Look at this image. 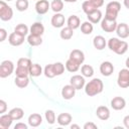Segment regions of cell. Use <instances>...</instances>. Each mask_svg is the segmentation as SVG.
Returning <instances> with one entry per match:
<instances>
[{"mask_svg":"<svg viewBox=\"0 0 129 129\" xmlns=\"http://www.w3.org/2000/svg\"><path fill=\"white\" fill-rule=\"evenodd\" d=\"M66 69H67V71H69V72H71V73H75V72H77L79 69H80V66L81 64H79L78 62H76L75 60H73V59H71L70 57H69V59L66 61Z\"/></svg>","mask_w":129,"mask_h":129,"instance_id":"obj_30","label":"cell"},{"mask_svg":"<svg viewBox=\"0 0 129 129\" xmlns=\"http://www.w3.org/2000/svg\"><path fill=\"white\" fill-rule=\"evenodd\" d=\"M90 2H92L97 8H100L101 6H103L104 4V0H89Z\"/></svg>","mask_w":129,"mask_h":129,"instance_id":"obj_45","label":"cell"},{"mask_svg":"<svg viewBox=\"0 0 129 129\" xmlns=\"http://www.w3.org/2000/svg\"><path fill=\"white\" fill-rule=\"evenodd\" d=\"M123 3H124V6L127 9H129V0H123Z\"/></svg>","mask_w":129,"mask_h":129,"instance_id":"obj_48","label":"cell"},{"mask_svg":"<svg viewBox=\"0 0 129 129\" xmlns=\"http://www.w3.org/2000/svg\"><path fill=\"white\" fill-rule=\"evenodd\" d=\"M94 30V26H93V23L90 22L89 20L88 21H85L81 24V31L83 34H86V35H89L93 32Z\"/></svg>","mask_w":129,"mask_h":129,"instance_id":"obj_29","label":"cell"},{"mask_svg":"<svg viewBox=\"0 0 129 129\" xmlns=\"http://www.w3.org/2000/svg\"><path fill=\"white\" fill-rule=\"evenodd\" d=\"M116 33L118 35V37L120 38H127L129 36V26L128 24L122 22V23H118L117 28H116Z\"/></svg>","mask_w":129,"mask_h":129,"instance_id":"obj_15","label":"cell"},{"mask_svg":"<svg viewBox=\"0 0 129 129\" xmlns=\"http://www.w3.org/2000/svg\"><path fill=\"white\" fill-rule=\"evenodd\" d=\"M14 32H16L18 34H21L23 36H26L28 34V32H29V28H28V26L26 24L19 23L14 27Z\"/></svg>","mask_w":129,"mask_h":129,"instance_id":"obj_33","label":"cell"},{"mask_svg":"<svg viewBox=\"0 0 129 129\" xmlns=\"http://www.w3.org/2000/svg\"><path fill=\"white\" fill-rule=\"evenodd\" d=\"M50 8V4L47 0H38L35 3V11L39 15L45 14Z\"/></svg>","mask_w":129,"mask_h":129,"instance_id":"obj_9","label":"cell"},{"mask_svg":"<svg viewBox=\"0 0 129 129\" xmlns=\"http://www.w3.org/2000/svg\"><path fill=\"white\" fill-rule=\"evenodd\" d=\"M117 25H118V23H117L116 19H109L107 17H104L101 20V28L105 32H108V33L116 31Z\"/></svg>","mask_w":129,"mask_h":129,"instance_id":"obj_7","label":"cell"},{"mask_svg":"<svg viewBox=\"0 0 129 129\" xmlns=\"http://www.w3.org/2000/svg\"><path fill=\"white\" fill-rule=\"evenodd\" d=\"M67 24L69 27L75 30L81 26V20L77 15H71L67 20Z\"/></svg>","mask_w":129,"mask_h":129,"instance_id":"obj_24","label":"cell"},{"mask_svg":"<svg viewBox=\"0 0 129 129\" xmlns=\"http://www.w3.org/2000/svg\"><path fill=\"white\" fill-rule=\"evenodd\" d=\"M76 88L74 86H72L71 84L70 85H66L62 87L61 89V97L64 99V100H71L72 98L75 97L76 95Z\"/></svg>","mask_w":129,"mask_h":129,"instance_id":"obj_11","label":"cell"},{"mask_svg":"<svg viewBox=\"0 0 129 129\" xmlns=\"http://www.w3.org/2000/svg\"><path fill=\"white\" fill-rule=\"evenodd\" d=\"M14 84L16 85V87H18L20 89H24L28 86L29 79H28V77H15Z\"/></svg>","mask_w":129,"mask_h":129,"instance_id":"obj_28","label":"cell"},{"mask_svg":"<svg viewBox=\"0 0 129 129\" xmlns=\"http://www.w3.org/2000/svg\"><path fill=\"white\" fill-rule=\"evenodd\" d=\"M14 72V63L11 60L5 59L0 64V77L2 79L9 77Z\"/></svg>","mask_w":129,"mask_h":129,"instance_id":"obj_5","label":"cell"},{"mask_svg":"<svg viewBox=\"0 0 129 129\" xmlns=\"http://www.w3.org/2000/svg\"><path fill=\"white\" fill-rule=\"evenodd\" d=\"M96 115L100 120L106 121L110 118V110L106 106H99L96 110Z\"/></svg>","mask_w":129,"mask_h":129,"instance_id":"obj_18","label":"cell"},{"mask_svg":"<svg viewBox=\"0 0 129 129\" xmlns=\"http://www.w3.org/2000/svg\"><path fill=\"white\" fill-rule=\"evenodd\" d=\"M27 42L31 46H37V45H40L42 43V38H41V36L29 34L27 36Z\"/></svg>","mask_w":129,"mask_h":129,"instance_id":"obj_31","label":"cell"},{"mask_svg":"<svg viewBox=\"0 0 129 129\" xmlns=\"http://www.w3.org/2000/svg\"><path fill=\"white\" fill-rule=\"evenodd\" d=\"M62 1H64V2H68V3H75V2H77L78 0H62Z\"/></svg>","mask_w":129,"mask_h":129,"instance_id":"obj_51","label":"cell"},{"mask_svg":"<svg viewBox=\"0 0 129 129\" xmlns=\"http://www.w3.org/2000/svg\"><path fill=\"white\" fill-rule=\"evenodd\" d=\"M4 1H8L9 2V1H12V0H4Z\"/></svg>","mask_w":129,"mask_h":129,"instance_id":"obj_52","label":"cell"},{"mask_svg":"<svg viewBox=\"0 0 129 129\" xmlns=\"http://www.w3.org/2000/svg\"><path fill=\"white\" fill-rule=\"evenodd\" d=\"M45 120L49 125H52L55 122V113L53 110H46L44 113Z\"/></svg>","mask_w":129,"mask_h":129,"instance_id":"obj_38","label":"cell"},{"mask_svg":"<svg viewBox=\"0 0 129 129\" xmlns=\"http://www.w3.org/2000/svg\"><path fill=\"white\" fill-rule=\"evenodd\" d=\"M70 58L75 60L79 64H82L85 61V53L81 49H73L70 53Z\"/></svg>","mask_w":129,"mask_h":129,"instance_id":"obj_16","label":"cell"},{"mask_svg":"<svg viewBox=\"0 0 129 129\" xmlns=\"http://www.w3.org/2000/svg\"><path fill=\"white\" fill-rule=\"evenodd\" d=\"M27 122H28V125L31 127H38L42 123V117L40 116V114L33 113V114L29 115Z\"/></svg>","mask_w":129,"mask_h":129,"instance_id":"obj_22","label":"cell"},{"mask_svg":"<svg viewBox=\"0 0 129 129\" xmlns=\"http://www.w3.org/2000/svg\"><path fill=\"white\" fill-rule=\"evenodd\" d=\"M24 38H25V36H23L21 34H18V33L13 31L8 36V42L12 46H19V45H21L24 42Z\"/></svg>","mask_w":129,"mask_h":129,"instance_id":"obj_10","label":"cell"},{"mask_svg":"<svg viewBox=\"0 0 129 129\" xmlns=\"http://www.w3.org/2000/svg\"><path fill=\"white\" fill-rule=\"evenodd\" d=\"M123 124H124V127L129 129V115H126L124 118H123Z\"/></svg>","mask_w":129,"mask_h":129,"instance_id":"obj_47","label":"cell"},{"mask_svg":"<svg viewBox=\"0 0 129 129\" xmlns=\"http://www.w3.org/2000/svg\"><path fill=\"white\" fill-rule=\"evenodd\" d=\"M114 72V66L111 61H103L100 64V73L104 77H110Z\"/></svg>","mask_w":129,"mask_h":129,"instance_id":"obj_12","label":"cell"},{"mask_svg":"<svg viewBox=\"0 0 129 129\" xmlns=\"http://www.w3.org/2000/svg\"><path fill=\"white\" fill-rule=\"evenodd\" d=\"M14 120L9 114H2L0 116V128L1 129H8L12 125Z\"/></svg>","mask_w":129,"mask_h":129,"instance_id":"obj_23","label":"cell"},{"mask_svg":"<svg viewBox=\"0 0 129 129\" xmlns=\"http://www.w3.org/2000/svg\"><path fill=\"white\" fill-rule=\"evenodd\" d=\"M125 66H126V68L127 69H129V56L126 58V60H125Z\"/></svg>","mask_w":129,"mask_h":129,"instance_id":"obj_49","label":"cell"},{"mask_svg":"<svg viewBox=\"0 0 129 129\" xmlns=\"http://www.w3.org/2000/svg\"><path fill=\"white\" fill-rule=\"evenodd\" d=\"M117 84L122 89H126L129 87V69L126 68L120 70L117 78Z\"/></svg>","mask_w":129,"mask_h":129,"instance_id":"obj_6","label":"cell"},{"mask_svg":"<svg viewBox=\"0 0 129 129\" xmlns=\"http://www.w3.org/2000/svg\"><path fill=\"white\" fill-rule=\"evenodd\" d=\"M87 18L90 22H92L93 24L99 23L102 20V12L100 9H95L94 11H92L91 13L87 14Z\"/></svg>","mask_w":129,"mask_h":129,"instance_id":"obj_21","label":"cell"},{"mask_svg":"<svg viewBox=\"0 0 129 129\" xmlns=\"http://www.w3.org/2000/svg\"><path fill=\"white\" fill-rule=\"evenodd\" d=\"M82 9H83V11L86 13V14H89V13H91L92 11H94L95 9H99V8H97L92 2H90L89 0H86V1H84L83 2V4H82Z\"/></svg>","mask_w":129,"mask_h":129,"instance_id":"obj_35","label":"cell"},{"mask_svg":"<svg viewBox=\"0 0 129 129\" xmlns=\"http://www.w3.org/2000/svg\"><path fill=\"white\" fill-rule=\"evenodd\" d=\"M43 74L46 78L48 79H52L55 77V74H54V71H53V64L52 63H49V64H46L44 70H43Z\"/></svg>","mask_w":129,"mask_h":129,"instance_id":"obj_37","label":"cell"},{"mask_svg":"<svg viewBox=\"0 0 129 129\" xmlns=\"http://www.w3.org/2000/svg\"><path fill=\"white\" fill-rule=\"evenodd\" d=\"M98 126L93 122H87L84 124V129H97Z\"/></svg>","mask_w":129,"mask_h":129,"instance_id":"obj_43","label":"cell"},{"mask_svg":"<svg viewBox=\"0 0 129 129\" xmlns=\"http://www.w3.org/2000/svg\"><path fill=\"white\" fill-rule=\"evenodd\" d=\"M7 110V103L4 100H0V114H4Z\"/></svg>","mask_w":129,"mask_h":129,"instance_id":"obj_42","label":"cell"},{"mask_svg":"<svg viewBox=\"0 0 129 129\" xmlns=\"http://www.w3.org/2000/svg\"><path fill=\"white\" fill-rule=\"evenodd\" d=\"M66 22V18L61 13H55L54 15H52L50 23L54 28H60L64 25Z\"/></svg>","mask_w":129,"mask_h":129,"instance_id":"obj_13","label":"cell"},{"mask_svg":"<svg viewBox=\"0 0 129 129\" xmlns=\"http://www.w3.org/2000/svg\"><path fill=\"white\" fill-rule=\"evenodd\" d=\"M29 32L32 35H37V36H42L43 32H44V26L41 22H34L31 24L30 28H29Z\"/></svg>","mask_w":129,"mask_h":129,"instance_id":"obj_14","label":"cell"},{"mask_svg":"<svg viewBox=\"0 0 129 129\" xmlns=\"http://www.w3.org/2000/svg\"><path fill=\"white\" fill-rule=\"evenodd\" d=\"M11 117H12V119L13 120H20L22 117H23V115H24V111L21 109V108H19V107H15V108H12L10 111H9V113H8Z\"/></svg>","mask_w":129,"mask_h":129,"instance_id":"obj_27","label":"cell"},{"mask_svg":"<svg viewBox=\"0 0 129 129\" xmlns=\"http://www.w3.org/2000/svg\"><path fill=\"white\" fill-rule=\"evenodd\" d=\"M70 84L72 86H74L76 88V90H81L83 88H85L86 85V81H85V77L82 75H75L71 78L70 80Z\"/></svg>","mask_w":129,"mask_h":129,"instance_id":"obj_8","label":"cell"},{"mask_svg":"<svg viewBox=\"0 0 129 129\" xmlns=\"http://www.w3.org/2000/svg\"><path fill=\"white\" fill-rule=\"evenodd\" d=\"M13 17V10L12 8L4 1H0V19L2 21H8Z\"/></svg>","mask_w":129,"mask_h":129,"instance_id":"obj_4","label":"cell"},{"mask_svg":"<svg viewBox=\"0 0 129 129\" xmlns=\"http://www.w3.org/2000/svg\"><path fill=\"white\" fill-rule=\"evenodd\" d=\"M31 63L32 62L28 57H21V58H19L17 60V66L18 67H24V68H28L29 69Z\"/></svg>","mask_w":129,"mask_h":129,"instance_id":"obj_41","label":"cell"},{"mask_svg":"<svg viewBox=\"0 0 129 129\" xmlns=\"http://www.w3.org/2000/svg\"><path fill=\"white\" fill-rule=\"evenodd\" d=\"M81 73L85 78H91L94 76V69L90 64H83L81 68Z\"/></svg>","mask_w":129,"mask_h":129,"instance_id":"obj_34","label":"cell"},{"mask_svg":"<svg viewBox=\"0 0 129 129\" xmlns=\"http://www.w3.org/2000/svg\"><path fill=\"white\" fill-rule=\"evenodd\" d=\"M125 106H126V101L122 97H115L111 100V107L116 111L123 110Z\"/></svg>","mask_w":129,"mask_h":129,"instance_id":"obj_17","label":"cell"},{"mask_svg":"<svg viewBox=\"0 0 129 129\" xmlns=\"http://www.w3.org/2000/svg\"><path fill=\"white\" fill-rule=\"evenodd\" d=\"M36 1H38V0H36Z\"/></svg>","mask_w":129,"mask_h":129,"instance_id":"obj_53","label":"cell"},{"mask_svg":"<svg viewBox=\"0 0 129 129\" xmlns=\"http://www.w3.org/2000/svg\"><path fill=\"white\" fill-rule=\"evenodd\" d=\"M15 6L18 11L22 12V11L27 10V8L29 6V2H28V0H16Z\"/></svg>","mask_w":129,"mask_h":129,"instance_id":"obj_36","label":"cell"},{"mask_svg":"<svg viewBox=\"0 0 129 129\" xmlns=\"http://www.w3.org/2000/svg\"><path fill=\"white\" fill-rule=\"evenodd\" d=\"M71 128H72V129H73V128L80 129V126H79V125H77V124H72V125H71Z\"/></svg>","mask_w":129,"mask_h":129,"instance_id":"obj_50","label":"cell"},{"mask_svg":"<svg viewBox=\"0 0 129 129\" xmlns=\"http://www.w3.org/2000/svg\"><path fill=\"white\" fill-rule=\"evenodd\" d=\"M42 74V68L38 63H31L29 67V75L33 78L39 77Z\"/></svg>","mask_w":129,"mask_h":129,"instance_id":"obj_26","label":"cell"},{"mask_svg":"<svg viewBox=\"0 0 129 129\" xmlns=\"http://www.w3.org/2000/svg\"><path fill=\"white\" fill-rule=\"evenodd\" d=\"M120 10H121V4L118 1H111L106 6L105 17L109 19H117V16Z\"/></svg>","mask_w":129,"mask_h":129,"instance_id":"obj_3","label":"cell"},{"mask_svg":"<svg viewBox=\"0 0 129 129\" xmlns=\"http://www.w3.org/2000/svg\"><path fill=\"white\" fill-rule=\"evenodd\" d=\"M27 128H28V126L24 123H21V122L15 124V126H14V129H27Z\"/></svg>","mask_w":129,"mask_h":129,"instance_id":"obj_46","label":"cell"},{"mask_svg":"<svg viewBox=\"0 0 129 129\" xmlns=\"http://www.w3.org/2000/svg\"><path fill=\"white\" fill-rule=\"evenodd\" d=\"M50 8L54 13H59L63 9V1L62 0H52L50 3Z\"/></svg>","mask_w":129,"mask_h":129,"instance_id":"obj_32","label":"cell"},{"mask_svg":"<svg viewBox=\"0 0 129 129\" xmlns=\"http://www.w3.org/2000/svg\"><path fill=\"white\" fill-rule=\"evenodd\" d=\"M107 45L110 50H112L113 52H115L116 54H119V55L124 54L128 49V43L124 40H120L117 37H111L108 40Z\"/></svg>","mask_w":129,"mask_h":129,"instance_id":"obj_2","label":"cell"},{"mask_svg":"<svg viewBox=\"0 0 129 129\" xmlns=\"http://www.w3.org/2000/svg\"><path fill=\"white\" fill-rule=\"evenodd\" d=\"M73 120V117L70 113H60L57 118H56V122L60 125V126H68L71 124Z\"/></svg>","mask_w":129,"mask_h":129,"instance_id":"obj_20","label":"cell"},{"mask_svg":"<svg viewBox=\"0 0 129 129\" xmlns=\"http://www.w3.org/2000/svg\"><path fill=\"white\" fill-rule=\"evenodd\" d=\"M7 37V31L4 28H0V41L3 42Z\"/></svg>","mask_w":129,"mask_h":129,"instance_id":"obj_44","label":"cell"},{"mask_svg":"<svg viewBox=\"0 0 129 129\" xmlns=\"http://www.w3.org/2000/svg\"><path fill=\"white\" fill-rule=\"evenodd\" d=\"M74 35V29H72L71 27L69 26H66V27H62L60 32H59V36L61 39L63 40H69L73 37Z\"/></svg>","mask_w":129,"mask_h":129,"instance_id":"obj_25","label":"cell"},{"mask_svg":"<svg viewBox=\"0 0 129 129\" xmlns=\"http://www.w3.org/2000/svg\"><path fill=\"white\" fill-rule=\"evenodd\" d=\"M52 64H53V71H54L55 76H60V75L63 74L66 66H64L62 62L57 61V62H54V63H52Z\"/></svg>","mask_w":129,"mask_h":129,"instance_id":"obj_39","label":"cell"},{"mask_svg":"<svg viewBox=\"0 0 129 129\" xmlns=\"http://www.w3.org/2000/svg\"><path fill=\"white\" fill-rule=\"evenodd\" d=\"M103 89H104V84L102 80L99 78H94L85 85V93L89 97H94L102 93Z\"/></svg>","mask_w":129,"mask_h":129,"instance_id":"obj_1","label":"cell"},{"mask_svg":"<svg viewBox=\"0 0 129 129\" xmlns=\"http://www.w3.org/2000/svg\"><path fill=\"white\" fill-rule=\"evenodd\" d=\"M29 75V69L24 67H16L15 70V77H28Z\"/></svg>","mask_w":129,"mask_h":129,"instance_id":"obj_40","label":"cell"},{"mask_svg":"<svg viewBox=\"0 0 129 129\" xmlns=\"http://www.w3.org/2000/svg\"><path fill=\"white\" fill-rule=\"evenodd\" d=\"M93 45H94V47L96 49L103 50L106 47V45H107V41H106V39H105L104 36H102V35H96L94 37V39H93Z\"/></svg>","mask_w":129,"mask_h":129,"instance_id":"obj_19","label":"cell"}]
</instances>
